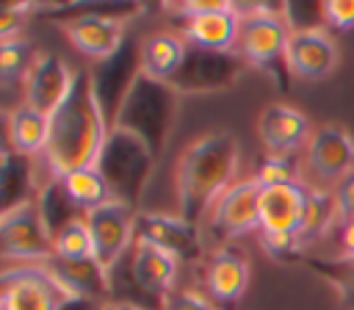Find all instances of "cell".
I'll return each mask as SVG.
<instances>
[{"label":"cell","mask_w":354,"mask_h":310,"mask_svg":"<svg viewBox=\"0 0 354 310\" xmlns=\"http://www.w3.org/2000/svg\"><path fill=\"white\" fill-rule=\"evenodd\" d=\"M111 125L97 100L91 72H75L72 91L50 113V138L41 152L47 177H64L83 166H97Z\"/></svg>","instance_id":"6da1fadb"},{"label":"cell","mask_w":354,"mask_h":310,"mask_svg":"<svg viewBox=\"0 0 354 310\" xmlns=\"http://www.w3.org/2000/svg\"><path fill=\"white\" fill-rule=\"evenodd\" d=\"M241 144L227 130H213L202 138H194L177 158L174 166V191H177V213L199 224V219L213 210L218 197L238 183Z\"/></svg>","instance_id":"7a4b0ae2"},{"label":"cell","mask_w":354,"mask_h":310,"mask_svg":"<svg viewBox=\"0 0 354 310\" xmlns=\"http://www.w3.org/2000/svg\"><path fill=\"white\" fill-rule=\"evenodd\" d=\"M177 116H180V94L163 80L138 75L113 119V127L138 136L149 147V152L160 158L171 141Z\"/></svg>","instance_id":"3957f363"},{"label":"cell","mask_w":354,"mask_h":310,"mask_svg":"<svg viewBox=\"0 0 354 310\" xmlns=\"http://www.w3.org/2000/svg\"><path fill=\"white\" fill-rule=\"evenodd\" d=\"M155 166H158V158L149 152V147L138 136L122 127H111L108 141L100 152L97 169L102 172L113 202H122L138 210L147 194V185L155 174Z\"/></svg>","instance_id":"277c9868"},{"label":"cell","mask_w":354,"mask_h":310,"mask_svg":"<svg viewBox=\"0 0 354 310\" xmlns=\"http://www.w3.org/2000/svg\"><path fill=\"white\" fill-rule=\"evenodd\" d=\"M241 8V36H238V53L249 66L271 69L277 64H285V50L290 39V25L285 22V6H238Z\"/></svg>","instance_id":"5b68a950"},{"label":"cell","mask_w":354,"mask_h":310,"mask_svg":"<svg viewBox=\"0 0 354 310\" xmlns=\"http://www.w3.org/2000/svg\"><path fill=\"white\" fill-rule=\"evenodd\" d=\"M174 14L185 19L183 39L188 47L210 50V53H235L241 36V8L227 0H202V3H177L169 6Z\"/></svg>","instance_id":"8992f818"},{"label":"cell","mask_w":354,"mask_h":310,"mask_svg":"<svg viewBox=\"0 0 354 310\" xmlns=\"http://www.w3.org/2000/svg\"><path fill=\"white\" fill-rule=\"evenodd\" d=\"M83 14L69 17L61 28L69 39V44L83 53L86 58L94 61H108L111 55L119 53V47L127 42L124 36V17L122 14H136V6H75Z\"/></svg>","instance_id":"52a82bcc"},{"label":"cell","mask_w":354,"mask_h":310,"mask_svg":"<svg viewBox=\"0 0 354 310\" xmlns=\"http://www.w3.org/2000/svg\"><path fill=\"white\" fill-rule=\"evenodd\" d=\"M69 299L44 263H3L0 310H64Z\"/></svg>","instance_id":"ba28073f"},{"label":"cell","mask_w":354,"mask_h":310,"mask_svg":"<svg viewBox=\"0 0 354 310\" xmlns=\"http://www.w3.org/2000/svg\"><path fill=\"white\" fill-rule=\"evenodd\" d=\"M0 255L3 263H47L55 257L53 232L36 199L0 213Z\"/></svg>","instance_id":"9c48e42d"},{"label":"cell","mask_w":354,"mask_h":310,"mask_svg":"<svg viewBox=\"0 0 354 310\" xmlns=\"http://www.w3.org/2000/svg\"><path fill=\"white\" fill-rule=\"evenodd\" d=\"M249 64L241 58V53H210V50H196L188 47L185 64L180 72L169 80V86L183 97V94H210V91H224L232 89L243 69Z\"/></svg>","instance_id":"30bf717a"},{"label":"cell","mask_w":354,"mask_h":310,"mask_svg":"<svg viewBox=\"0 0 354 310\" xmlns=\"http://www.w3.org/2000/svg\"><path fill=\"white\" fill-rule=\"evenodd\" d=\"M136 216H138V210H133L122 202H113V199L86 213V224H88L91 244H94V260L102 268H108L111 274L116 271L124 252L133 249Z\"/></svg>","instance_id":"8fae6325"},{"label":"cell","mask_w":354,"mask_h":310,"mask_svg":"<svg viewBox=\"0 0 354 310\" xmlns=\"http://www.w3.org/2000/svg\"><path fill=\"white\" fill-rule=\"evenodd\" d=\"M313 133L315 130L310 119L288 102L266 105L257 116V138L263 149L274 158H293L310 144Z\"/></svg>","instance_id":"7c38bea8"},{"label":"cell","mask_w":354,"mask_h":310,"mask_svg":"<svg viewBox=\"0 0 354 310\" xmlns=\"http://www.w3.org/2000/svg\"><path fill=\"white\" fill-rule=\"evenodd\" d=\"M260 197L263 185L249 177L232 183L210 210V227L218 238H241L260 230Z\"/></svg>","instance_id":"4fadbf2b"},{"label":"cell","mask_w":354,"mask_h":310,"mask_svg":"<svg viewBox=\"0 0 354 310\" xmlns=\"http://www.w3.org/2000/svg\"><path fill=\"white\" fill-rule=\"evenodd\" d=\"M136 238L155 244L180 263H196L202 257L199 224L185 221L180 213H138Z\"/></svg>","instance_id":"5bb4252c"},{"label":"cell","mask_w":354,"mask_h":310,"mask_svg":"<svg viewBox=\"0 0 354 310\" xmlns=\"http://www.w3.org/2000/svg\"><path fill=\"white\" fill-rule=\"evenodd\" d=\"M138 75H141V44H133L130 39L119 47L116 55H111L108 61H100V66L91 69V83L111 127Z\"/></svg>","instance_id":"9a60e30c"},{"label":"cell","mask_w":354,"mask_h":310,"mask_svg":"<svg viewBox=\"0 0 354 310\" xmlns=\"http://www.w3.org/2000/svg\"><path fill=\"white\" fill-rule=\"evenodd\" d=\"M72 83H75V72L69 69V64L61 55L39 53L22 80L25 105L50 116L66 100V94L72 91Z\"/></svg>","instance_id":"2e32d148"},{"label":"cell","mask_w":354,"mask_h":310,"mask_svg":"<svg viewBox=\"0 0 354 310\" xmlns=\"http://www.w3.org/2000/svg\"><path fill=\"white\" fill-rule=\"evenodd\" d=\"M337 42L324 28L290 30L285 50V69L301 80H321L337 66Z\"/></svg>","instance_id":"e0dca14e"},{"label":"cell","mask_w":354,"mask_h":310,"mask_svg":"<svg viewBox=\"0 0 354 310\" xmlns=\"http://www.w3.org/2000/svg\"><path fill=\"white\" fill-rule=\"evenodd\" d=\"M307 169L324 183H340L354 172V136L332 122L315 127L307 144Z\"/></svg>","instance_id":"ac0fdd59"},{"label":"cell","mask_w":354,"mask_h":310,"mask_svg":"<svg viewBox=\"0 0 354 310\" xmlns=\"http://www.w3.org/2000/svg\"><path fill=\"white\" fill-rule=\"evenodd\" d=\"M177 268L180 260L171 257L169 252L158 249L149 241L136 238L133 249H130V282L144 291L147 296L163 302L171 291H174V280H177Z\"/></svg>","instance_id":"d6986e66"},{"label":"cell","mask_w":354,"mask_h":310,"mask_svg":"<svg viewBox=\"0 0 354 310\" xmlns=\"http://www.w3.org/2000/svg\"><path fill=\"white\" fill-rule=\"evenodd\" d=\"M44 266L72 299H83V302H91V304L111 302L113 274L108 268H102L94 257H88V260H58V257H53Z\"/></svg>","instance_id":"ffe728a7"},{"label":"cell","mask_w":354,"mask_h":310,"mask_svg":"<svg viewBox=\"0 0 354 310\" xmlns=\"http://www.w3.org/2000/svg\"><path fill=\"white\" fill-rule=\"evenodd\" d=\"M205 285L210 299L218 307H230L235 304L246 288H249V263L241 252L235 249H216L207 260H205Z\"/></svg>","instance_id":"44dd1931"},{"label":"cell","mask_w":354,"mask_h":310,"mask_svg":"<svg viewBox=\"0 0 354 310\" xmlns=\"http://www.w3.org/2000/svg\"><path fill=\"white\" fill-rule=\"evenodd\" d=\"M36 158L14 152L8 144L0 152V197H3V213L14 210L30 199L39 197L44 180L36 177Z\"/></svg>","instance_id":"7402d4cb"},{"label":"cell","mask_w":354,"mask_h":310,"mask_svg":"<svg viewBox=\"0 0 354 310\" xmlns=\"http://www.w3.org/2000/svg\"><path fill=\"white\" fill-rule=\"evenodd\" d=\"M138 44H141V75L163 83H169L180 72L188 55V42L183 39V33H171V30L149 33Z\"/></svg>","instance_id":"603a6c76"},{"label":"cell","mask_w":354,"mask_h":310,"mask_svg":"<svg viewBox=\"0 0 354 310\" xmlns=\"http://www.w3.org/2000/svg\"><path fill=\"white\" fill-rule=\"evenodd\" d=\"M50 138V116L30 105H17L6 113V144L28 158H41Z\"/></svg>","instance_id":"cb8c5ba5"},{"label":"cell","mask_w":354,"mask_h":310,"mask_svg":"<svg viewBox=\"0 0 354 310\" xmlns=\"http://www.w3.org/2000/svg\"><path fill=\"white\" fill-rule=\"evenodd\" d=\"M36 205H39L41 219H44V224L50 227L53 235H55L58 230H64L66 224H72L75 219H83V216H86V213L69 199V194H66L61 177H47V180H44V185H41V191H39V197H36Z\"/></svg>","instance_id":"d4e9b609"},{"label":"cell","mask_w":354,"mask_h":310,"mask_svg":"<svg viewBox=\"0 0 354 310\" xmlns=\"http://www.w3.org/2000/svg\"><path fill=\"white\" fill-rule=\"evenodd\" d=\"M61 183H64V188H66L69 199H72L83 213H88V210H94V208H100V205L111 202L108 183H105V177H102V172H100L97 166L75 169V172L64 174V177H61Z\"/></svg>","instance_id":"484cf974"},{"label":"cell","mask_w":354,"mask_h":310,"mask_svg":"<svg viewBox=\"0 0 354 310\" xmlns=\"http://www.w3.org/2000/svg\"><path fill=\"white\" fill-rule=\"evenodd\" d=\"M53 249H55L58 260H88V257H94V244H91L86 216L75 219L72 224L58 230L53 235Z\"/></svg>","instance_id":"4316f807"},{"label":"cell","mask_w":354,"mask_h":310,"mask_svg":"<svg viewBox=\"0 0 354 310\" xmlns=\"http://www.w3.org/2000/svg\"><path fill=\"white\" fill-rule=\"evenodd\" d=\"M335 221H337V213H335V197H332L329 191H324V188L310 185V202H307V221H304L301 244L307 246L310 241L321 238Z\"/></svg>","instance_id":"83f0119b"},{"label":"cell","mask_w":354,"mask_h":310,"mask_svg":"<svg viewBox=\"0 0 354 310\" xmlns=\"http://www.w3.org/2000/svg\"><path fill=\"white\" fill-rule=\"evenodd\" d=\"M33 47L28 39H11V42H0V78L6 86H11L14 80H25L30 64H33Z\"/></svg>","instance_id":"f1b7e54d"},{"label":"cell","mask_w":354,"mask_h":310,"mask_svg":"<svg viewBox=\"0 0 354 310\" xmlns=\"http://www.w3.org/2000/svg\"><path fill=\"white\" fill-rule=\"evenodd\" d=\"M307 268H313L315 274H321L324 280H329L343 296H354V257H337V260H315L307 257L304 260Z\"/></svg>","instance_id":"f546056e"},{"label":"cell","mask_w":354,"mask_h":310,"mask_svg":"<svg viewBox=\"0 0 354 310\" xmlns=\"http://www.w3.org/2000/svg\"><path fill=\"white\" fill-rule=\"evenodd\" d=\"M263 188H271V185H285V183H293L299 180L296 177V169L290 163V158H274V155H266L260 161V166L254 169L252 174Z\"/></svg>","instance_id":"4dcf8cb0"},{"label":"cell","mask_w":354,"mask_h":310,"mask_svg":"<svg viewBox=\"0 0 354 310\" xmlns=\"http://www.w3.org/2000/svg\"><path fill=\"white\" fill-rule=\"evenodd\" d=\"M160 310H218V304L194 288H174L160 302Z\"/></svg>","instance_id":"1f68e13d"},{"label":"cell","mask_w":354,"mask_h":310,"mask_svg":"<svg viewBox=\"0 0 354 310\" xmlns=\"http://www.w3.org/2000/svg\"><path fill=\"white\" fill-rule=\"evenodd\" d=\"M33 3H6L3 14H0V42H11V39H22V25H25V14L33 11Z\"/></svg>","instance_id":"d6a6232c"},{"label":"cell","mask_w":354,"mask_h":310,"mask_svg":"<svg viewBox=\"0 0 354 310\" xmlns=\"http://www.w3.org/2000/svg\"><path fill=\"white\" fill-rule=\"evenodd\" d=\"M335 213H337V224H346L354 219V172H348L340 183H335Z\"/></svg>","instance_id":"836d02e7"},{"label":"cell","mask_w":354,"mask_h":310,"mask_svg":"<svg viewBox=\"0 0 354 310\" xmlns=\"http://www.w3.org/2000/svg\"><path fill=\"white\" fill-rule=\"evenodd\" d=\"M324 19L329 28H337V30L354 28V0H326Z\"/></svg>","instance_id":"e575fe53"},{"label":"cell","mask_w":354,"mask_h":310,"mask_svg":"<svg viewBox=\"0 0 354 310\" xmlns=\"http://www.w3.org/2000/svg\"><path fill=\"white\" fill-rule=\"evenodd\" d=\"M340 246L346 257H354V219L340 224Z\"/></svg>","instance_id":"d590c367"},{"label":"cell","mask_w":354,"mask_h":310,"mask_svg":"<svg viewBox=\"0 0 354 310\" xmlns=\"http://www.w3.org/2000/svg\"><path fill=\"white\" fill-rule=\"evenodd\" d=\"M97 310H147V307H141V304H136V302H105V304H100Z\"/></svg>","instance_id":"8d00e7d4"}]
</instances>
